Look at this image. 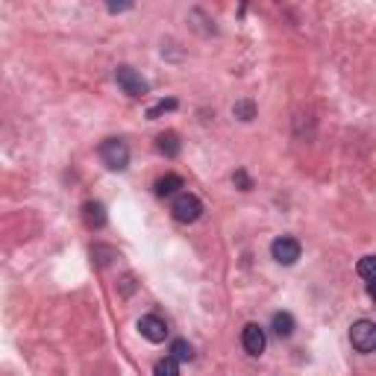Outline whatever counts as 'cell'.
<instances>
[{
	"label": "cell",
	"instance_id": "cell-12",
	"mask_svg": "<svg viewBox=\"0 0 376 376\" xmlns=\"http://www.w3.org/2000/svg\"><path fill=\"white\" fill-rule=\"evenodd\" d=\"M171 359H176V362H191L194 359V347L188 344L185 338H176L174 344H171Z\"/></svg>",
	"mask_w": 376,
	"mask_h": 376
},
{
	"label": "cell",
	"instance_id": "cell-1",
	"mask_svg": "<svg viewBox=\"0 0 376 376\" xmlns=\"http://www.w3.org/2000/svg\"><path fill=\"white\" fill-rule=\"evenodd\" d=\"M100 162L106 165L109 171H124L130 165V148L127 141L121 139H106L100 144Z\"/></svg>",
	"mask_w": 376,
	"mask_h": 376
},
{
	"label": "cell",
	"instance_id": "cell-13",
	"mask_svg": "<svg viewBox=\"0 0 376 376\" xmlns=\"http://www.w3.org/2000/svg\"><path fill=\"white\" fill-rule=\"evenodd\" d=\"M233 115H235L238 121H244V124L253 121L256 118V103L253 100H238L235 106H233Z\"/></svg>",
	"mask_w": 376,
	"mask_h": 376
},
{
	"label": "cell",
	"instance_id": "cell-17",
	"mask_svg": "<svg viewBox=\"0 0 376 376\" xmlns=\"http://www.w3.org/2000/svg\"><path fill=\"white\" fill-rule=\"evenodd\" d=\"M233 183L242 188V191H250V188H253V180H250L244 171H235V174H233Z\"/></svg>",
	"mask_w": 376,
	"mask_h": 376
},
{
	"label": "cell",
	"instance_id": "cell-16",
	"mask_svg": "<svg viewBox=\"0 0 376 376\" xmlns=\"http://www.w3.org/2000/svg\"><path fill=\"white\" fill-rule=\"evenodd\" d=\"M171 109H176V100H159L153 109H148V118L153 121V118H159L162 112H171Z\"/></svg>",
	"mask_w": 376,
	"mask_h": 376
},
{
	"label": "cell",
	"instance_id": "cell-10",
	"mask_svg": "<svg viewBox=\"0 0 376 376\" xmlns=\"http://www.w3.org/2000/svg\"><path fill=\"white\" fill-rule=\"evenodd\" d=\"M156 148H159V153L162 156H168V159H174V156H180V148H183V144H180V135H176V132H159V135H156Z\"/></svg>",
	"mask_w": 376,
	"mask_h": 376
},
{
	"label": "cell",
	"instance_id": "cell-5",
	"mask_svg": "<svg viewBox=\"0 0 376 376\" xmlns=\"http://www.w3.org/2000/svg\"><path fill=\"white\" fill-rule=\"evenodd\" d=\"M300 253H303V247L297 238H291V235H279V238H274V244H270V256H274V262H279V265H294Z\"/></svg>",
	"mask_w": 376,
	"mask_h": 376
},
{
	"label": "cell",
	"instance_id": "cell-2",
	"mask_svg": "<svg viewBox=\"0 0 376 376\" xmlns=\"http://www.w3.org/2000/svg\"><path fill=\"white\" fill-rule=\"evenodd\" d=\"M171 212L174 218L180 224H194L197 218L203 215V203H200V197L191 194V191H180L174 197V206H171Z\"/></svg>",
	"mask_w": 376,
	"mask_h": 376
},
{
	"label": "cell",
	"instance_id": "cell-8",
	"mask_svg": "<svg viewBox=\"0 0 376 376\" xmlns=\"http://www.w3.org/2000/svg\"><path fill=\"white\" fill-rule=\"evenodd\" d=\"M106 206H103L100 200H89L82 203V224H86L89 229H103L106 226Z\"/></svg>",
	"mask_w": 376,
	"mask_h": 376
},
{
	"label": "cell",
	"instance_id": "cell-9",
	"mask_svg": "<svg viewBox=\"0 0 376 376\" xmlns=\"http://www.w3.org/2000/svg\"><path fill=\"white\" fill-rule=\"evenodd\" d=\"M185 183H183V176L180 174H165V176H159L156 180V185H153V191L159 194V197H176L180 194V188H183Z\"/></svg>",
	"mask_w": 376,
	"mask_h": 376
},
{
	"label": "cell",
	"instance_id": "cell-6",
	"mask_svg": "<svg viewBox=\"0 0 376 376\" xmlns=\"http://www.w3.org/2000/svg\"><path fill=\"white\" fill-rule=\"evenodd\" d=\"M139 332L144 338H148L150 344H162L165 338H168V323H165L159 315H144L141 320H139Z\"/></svg>",
	"mask_w": 376,
	"mask_h": 376
},
{
	"label": "cell",
	"instance_id": "cell-11",
	"mask_svg": "<svg viewBox=\"0 0 376 376\" xmlns=\"http://www.w3.org/2000/svg\"><path fill=\"white\" fill-rule=\"evenodd\" d=\"M270 329H274L279 338H288L291 332H294V318H291L288 312H277V315L270 318Z\"/></svg>",
	"mask_w": 376,
	"mask_h": 376
},
{
	"label": "cell",
	"instance_id": "cell-4",
	"mask_svg": "<svg viewBox=\"0 0 376 376\" xmlns=\"http://www.w3.org/2000/svg\"><path fill=\"white\" fill-rule=\"evenodd\" d=\"M350 341L353 347H356V353H373L376 350V323L373 320H356L350 327Z\"/></svg>",
	"mask_w": 376,
	"mask_h": 376
},
{
	"label": "cell",
	"instance_id": "cell-14",
	"mask_svg": "<svg viewBox=\"0 0 376 376\" xmlns=\"http://www.w3.org/2000/svg\"><path fill=\"white\" fill-rule=\"evenodd\" d=\"M153 376H180V362L176 359H159L153 368Z\"/></svg>",
	"mask_w": 376,
	"mask_h": 376
},
{
	"label": "cell",
	"instance_id": "cell-7",
	"mask_svg": "<svg viewBox=\"0 0 376 376\" xmlns=\"http://www.w3.org/2000/svg\"><path fill=\"white\" fill-rule=\"evenodd\" d=\"M242 344L250 356H262L265 353V329L259 327V323H247L242 329Z\"/></svg>",
	"mask_w": 376,
	"mask_h": 376
},
{
	"label": "cell",
	"instance_id": "cell-3",
	"mask_svg": "<svg viewBox=\"0 0 376 376\" xmlns=\"http://www.w3.org/2000/svg\"><path fill=\"white\" fill-rule=\"evenodd\" d=\"M115 82H118V86L124 89V94H130V97H144V94L150 91L148 80L130 65H121L118 71H115Z\"/></svg>",
	"mask_w": 376,
	"mask_h": 376
},
{
	"label": "cell",
	"instance_id": "cell-15",
	"mask_svg": "<svg viewBox=\"0 0 376 376\" xmlns=\"http://www.w3.org/2000/svg\"><path fill=\"white\" fill-rule=\"evenodd\" d=\"M356 270H359V277H362L364 282H373V277H376V259H373V256H364L362 262L356 265Z\"/></svg>",
	"mask_w": 376,
	"mask_h": 376
}]
</instances>
